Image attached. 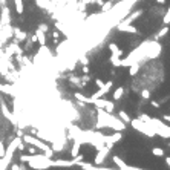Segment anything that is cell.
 Masks as SVG:
<instances>
[{
    "label": "cell",
    "instance_id": "484cf974",
    "mask_svg": "<svg viewBox=\"0 0 170 170\" xmlns=\"http://www.w3.org/2000/svg\"><path fill=\"white\" fill-rule=\"evenodd\" d=\"M81 80H83V83H86V81H89V80H91V77H89V75H84Z\"/></svg>",
    "mask_w": 170,
    "mask_h": 170
},
{
    "label": "cell",
    "instance_id": "3957f363",
    "mask_svg": "<svg viewBox=\"0 0 170 170\" xmlns=\"http://www.w3.org/2000/svg\"><path fill=\"white\" fill-rule=\"evenodd\" d=\"M109 152H110V146H109V144H104L100 150H98V153L95 155V158H94V164H95V166L103 164V163H104V159L107 158V155H109Z\"/></svg>",
    "mask_w": 170,
    "mask_h": 170
},
{
    "label": "cell",
    "instance_id": "9c48e42d",
    "mask_svg": "<svg viewBox=\"0 0 170 170\" xmlns=\"http://www.w3.org/2000/svg\"><path fill=\"white\" fill-rule=\"evenodd\" d=\"M169 31H170L169 25H164V28H163V29H159V31H158V32L153 35V41H158L159 39H163V37H164V35H166Z\"/></svg>",
    "mask_w": 170,
    "mask_h": 170
},
{
    "label": "cell",
    "instance_id": "1f68e13d",
    "mask_svg": "<svg viewBox=\"0 0 170 170\" xmlns=\"http://www.w3.org/2000/svg\"><path fill=\"white\" fill-rule=\"evenodd\" d=\"M169 147H170V142H169Z\"/></svg>",
    "mask_w": 170,
    "mask_h": 170
},
{
    "label": "cell",
    "instance_id": "277c9868",
    "mask_svg": "<svg viewBox=\"0 0 170 170\" xmlns=\"http://www.w3.org/2000/svg\"><path fill=\"white\" fill-rule=\"evenodd\" d=\"M112 86H113V81H107V83H104V86L100 87V89H98V91L91 97V100H95V98H101V97H104L107 92L110 91V87H112Z\"/></svg>",
    "mask_w": 170,
    "mask_h": 170
},
{
    "label": "cell",
    "instance_id": "7a4b0ae2",
    "mask_svg": "<svg viewBox=\"0 0 170 170\" xmlns=\"http://www.w3.org/2000/svg\"><path fill=\"white\" fill-rule=\"evenodd\" d=\"M129 124H130V126L135 129V130H138V132H141V133H144V135L149 137V138H155V137H156L155 130L149 126V123L142 121V120H139V118H133V120H130Z\"/></svg>",
    "mask_w": 170,
    "mask_h": 170
},
{
    "label": "cell",
    "instance_id": "8fae6325",
    "mask_svg": "<svg viewBox=\"0 0 170 170\" xmlns=\"http://www.w3.org/2000/svg\"><path fill=\"white\" fill-rule=\"evenodd\" d=\"M80 147H81V142L77 141V139H74L72 149H70V155H72V158H74V156H77V155L80 153Z\"/></svg>",
    "mask_w": 170,
    "mask_h": 170
},
{
    "label": "cell",
    "instance_id": "603a6c76",
    "mask_svg": "<svg viewBox=\"0 0 170 170\" xmlns=\"http://www.w3.org/2000/svg\"><path fill=\"white\" fill-rule=\"evenodd\" d=\"M95 84H97L98 87H103V86H104V81H103V80H100V78H97V80H95Z\"/></svg>",
    "mask_w": 170,
    "mask_h": 170
},
{
    "label": "cell",
    "instance_id": "d6986e66",
    "mask_svg": "<svg viewBox=\"0 0 170 170\" xmlns=\"http://www.w3.org/2000/svg\"><path fill=\"white\" fill-rule=\"evenodd\" d=\"M110 63H112L115 68H120V66H121V58H120V57H110Z\"/></svg>",
    "mask_w": 170,
    "mask_h": 170
},
{
    "label": "cell",
    "instance_id": "cb8c5ba5",
    "mask_svg": "<svg viewBox=\"0 0 170 170\" xmlns=\"http://www.w3.org/2000/svg\"><path fill=\"white\" fill-rule=\"evenodd\" d=\"M39 29H40V31H43V32H46V31H48V25H44V23H41Z\"/></svg>",
    "mask_w": 170,
    "mask_h": 170
},
{
    "label": "cell",
    "instance_id": "7c38bea8",
    "mask_svg": "<svg viewBox=\"0 0 170 170\" xmlns=\"http://www.w3.org/2000/svg\"><path fill=\"white\" fill-rule=\"evenodd\" d=\"M74 97H75V100L80 101V103H92L91 98H89V97H84L83 94H80V92H75Z\"/></svg>",
    "mask_w": 170,
    "mask_h": 170
},
{
    "label": "cell",
    "instance_id": "5bb4252c",
    "mask_svg": "<svg viewBox=\"0 0 170 170\" xmlns=\"http://www.w3.org/2000/svg\"><path fill=\"white\" fill-rule=\"evenodd\" d=\"M118 118H120L123 123H126V124H129L130 120H132V118L129 117V113H127V112H124V110H120V112H118Z\"/></svg>",
    "mask_w": 170,
    "mask_h": 170
},
{
    "label": "cell",
    "instance_id": "4316f807",
    "mask_svg": "<svg viewBox=\"0 0 170 170\" xmlns=\"http://www.w3.org/2000/svg\"><path fill=\"white\" fill-rule=\"evenodd\" d=\"M163 120H164V121H169V123H170V115H163Z\"/></svg>",
    "mask_w": 170,
    "mask_h": 170
},
{
    "label": "cell",
    "instance_id": "83f0119b",
    "mask_svg": "<svg viewBox=\"0 0 170 170\" xmlns=\"http://www.w3.org/2000/svg\"><path fill=\"white\" fill-rule=\"evenodd\" d=\"M83 72H84V74H87V72H89V68H87V65H84V66H83Z\"/></svg>",
    "mask_w": 170,
    "mask_h": 170
},
{
    "label": "cell",
    "instance_id": "44dd1931",
    "mask_svg": "<svg viewBox=\"0 0 170 170\" xmlns=\"http://www.w3.org/2000/svg\"><path fill=\"white\" fill-rule=\"evenodd\" d=\"M141 97L144 98V100H149V98H150V91H149V89H142V91H141Z\"/></svg>",
    "mask_w": 170,
    "mask_h": 170
},
{
    "label": "cell",
    "instance_id": "4dcf8cb0",
    "mask_svg": "<svg viewBox=\"0 0 170 170\" xmlns=\"http://www.w3.org/2000/svg\"><path fill=\"white\" fill-rule=\"evenodd\" d=\"M95 2H97L98 5H103V3H104V0H95Z\"/></svg>",
    "mask_w": 170,
    "mask_h": 170
},
{
    "label": "cell",
    "instance_id": "2e32d148",
    "mask_svg": "<svg viewBox=\"0 0 170 170\" xmlns=\"http://www.w3.org/2000/svg\"><path fill=\"white\" fill-rule=\"evenodd\" d=\"M103 109H104L106 112L112 113V112H113V109H115V104H113L112 101H109V100H106V104H104V107H103Z\"/></svg>",
    "mask_w": 170,
    "mask_h": 170
},
{
    "label": "cell",
    "instance_id": "30bf717a",
    "mask_svg": "<svg viewBox=\"0 0 170 170\" xmlns=\"http://www.w3.org/2000/svg\"><path fill=\"white\" fill-rule=\"evenodd\" d=\"M129 68H130V69H129V75H130V77H135V75L138 74V70L141 69V65H139V61H135V63H132Z\"/></svg>",
    "mask_w": 170,
    "mask_h": 170
},
{
    "label": "cell",
    "instance_id": "f1b7e54d",
    "mask_svg": "<svg viewBox=\"0 0 170 170\" xmlns=\"http://www.w3.org/2000/svg\"><path fill=\"white\" fill-rule=\"evenodd\" d=\"M155 2H156L158 5H164V3H166V0H155Z\"/></svg>",
    "mask_w": 170,
    "mask_h": 170
},
{
    "label": "cell",
    "instance_id": "f546056e",
    "mask_svg": "<svg viewBox=\"0 0 170 170\" xmlns=\"http://www.w3.org/2000/svg\"><path fill=\"white\" fill-rule=\"evenodd\" d=\"M166 163H167V166L170 167V156H167V158H166Z\"/></svg>",
    "mask_w": 170,
    "mask_h": 170
},
{
    "label": "cell",
    "instance_id": "8992f818",
    "mask_svg": "<svg viewBox=\"0 0 170 170\" xmlns=\"http://www.w3.org/2000/svg\"><path fill=\"white\" fill-rule=\"evenodd\" d=\"M142 12H144V9H138V11H133L127 19H124L123 22H120V23H123V25H130L133 20H137V19H139V17L142 15Z\"/></svg>",
    "mask_w": 170,
    "mask_h": 170
},
{
    "label": "cell",
    "instance_id": "6da1fadb",
    "mask_svg": "<svg viewBox=\"0 0 170 170\" xmlns=\"http://www.w3.org/2000/svg\"><path fill=\"white\" fill-rule=\"evenodd\" d=\"M149 126L155 130V133L158 137H163V138H170V126L166 124L163 120H158V118H149Z\"/></svg>",
    "mask_w": 170,
    "mask_h": 170
},
{
    "label": "cell",
    "instance_id": "52a82bcc",
    "mask_svg": "<svg viewBox=\"0 0 170 170\" xmlns=\"http://www.w3.org/2000/svg\"><path fill=\"white\" fill-rule=\"evenodd\" d=\"M118 31L121 32H130V34H139L138 28H135V26H132V25H123V23H118Z\"/></svg>",
    "mask_w": 170,
    "mask_h": 170
},
{
    "label": "cell",
    "instance_id": "4fadbf2b",
    "mask_svg": "<svg viewBox=\"0 0 170 170\" xmlns=\"http://www.w3.org/2000/svg\"><path fill=\"white\" fill-rule=\"evenodd\" d=\"M124 92H126V89H124L123 86L117 87V89L113 91V100H121V97L124 95Z\"/></svg>",
    "mask_w": 170,
    "mask_h": 170
},
{
    "label": "cell",
    "instance_id": "9a60e30c",
    "mask_svg": "<svg viewBox=\"0 0 170 170\" xmlns=\"http://www.w3.org/2000/svg\"><path fill=\"white\" fill-rule=\"evenodd\" d=\"M112 6H113V0H109V2H104L101 5V12L106 14V12H109L112 9Z\"/></svg>",
    "mask_w": 170,
    "mask_h": 170
},
{
    "label": "cell",
    "instance_id": "7402d4cb",
    "mask_svg": "<svg viewBox=\"0 0 170 170\" xmlns=\"http://www.w3.org/2000/svg\"><path fill=\"white\" fill-rule=\"evenodd\" d=\"M80 61H81V65L84 66V65H89V60L84 57V55H81V57H80Z\"/></svg>",
    "mask_w": 170,
    "mask_h": 170
},
{
    "label": "cell",
    "instance_id": "ffe728a7",
    "mask_svg": "<svg viewBox=\"0 0 170 170\" xmlns=\"http://www.w3.org/2000/svg\"><path fill=\"white\" fill-rule=\"evenodd\" d=\"M163 23L164 25H170V8L167 9V12L163 15Z\"/></svg>",
    "mask_w": 170,
    "mask_h": 170
},
{
    "label": "cell",
    "instance_id": "5b68a950",
    "mask_svg": "<svg viewBox=\"0 0 170 170\" xmlns=\"http://www.w3.org/2000/svg\"><path fill=\"white\" fill-rule=\"evenodd\" d=\"M112 161H113V163L118 166V169H120V170H142V169H137V167L127 166V164L124 163V161H123V159H121L120 156H117V155H115V156L112 158Z\"/></svg>",
    "mask_w": 170,
    "mask_h": 170
},
{
    "label": "cell",
    "instance_id": "ba28073f",
    "mask_svg": "<svg viewBox=\"0 0 170 170\" xmlns=\"http://www.w3.org/2000/svg\"><path fill=\"white\" fill-rule=\"evenodd\" d=\"M109 51L112 54V57H120L121 58V55H123V51L118 48L117 43H109Z\"/></svg>",
    "mask_w": 170,
    "mask_h": 170
},
{
    "label": "cell",
    "instance_id": "ac0fdd59",
    "mask_svg": "<svg viewBox=\"0 0 170 170\" xmlns=\"http://www.w3.org/2000/svg\"><path fill=\"white\" fill-rule=\"evenodd\" d=\"M92 104H95L97 107H104V104H106V100H100V98H95V100H92Z\"/></svg>",
    "mask_w": 170,
    "mask_h": 170
},
{
    "label": "cell",
    "instance_id": "e0dca14e",
    "mask_svg": "<svg viewBox=\"0 0 170 170\" xmlns=\"http://www.w3.org/2000/svg\"><path fill=\"white\" fill-rule=\"evenodd\" d=\"M152 155H155V156H164L166 152H164V149H161V147H153V149H152Z\"/></svg>",
    "mask_w": 170,
    "mask_h": 170
},
{
    "label": "cell",
    "instance_id": "d4e9b609",
    "mask_svg": "<svg viewBox=\"0 0 170 170\" xmlns=\"http://www.w3.org/2000/svg\"><path fill=\"white\" fill-rule=\"evenodd\" d=\"M150 104L153 106V107H159V106H161V103H158V101H155V100H150Z\"/></svg>",
    "mask_w": 170,
    "mask_h": 170
}]
</instances>
